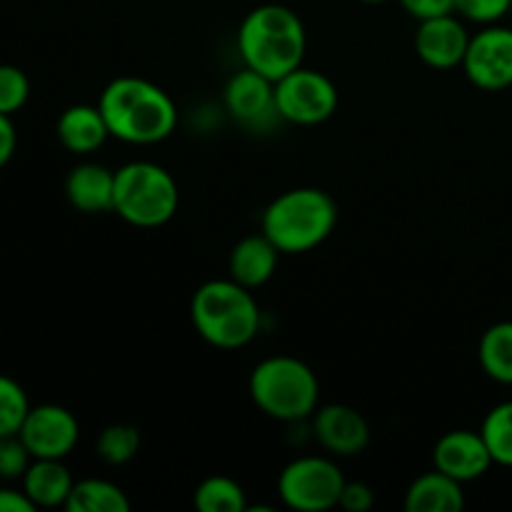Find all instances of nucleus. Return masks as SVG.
<instances>
[{
  "label": "nucleus",
  "instance_id": "nucleus-16",
  "mask_svg": "<svg viewBox=\"0 0 512 512\" xmlns=\"http://www.w3.org/2000/svg\"><path fill=\"white\" fill-rule=\"evenodd\" d=\"M55 135L68 153L90 155L103 148L110 130L98 105H70L60 113Z\"/></svg>",
  "mask_w": 512,
  "mask_h": 512
},
{
  "label": "nucleus",
  "instance_id": "nucleus-33",
  "mask_svg": "<svg viewBox=\"0 0 512 512\" xmlns=\"http://www.w3.org/2000/svg\"><path fill=\"white\" fill-rule=\"evenodd\" d=\"M360 3H368V5H380V3H388V0H360Z\"/></svg>",
  "mask_w": 512,
  "mask_h": 512
},
{
  "label": "nucleus",
  "instance_id": "nucleus-29",
  "mask_svg": "<svg viewBox=\"0 0 512 512\" xmlns=\"http://www.w3.org/2000/svg\"><path fill=\"white\" fill-rule=\"evenodd\" d=\"M338 508L348 512H368L375 508V493L368 483H348L345 480L343 495H340Z\"/></svg>",
  "mask_w": 512,
  "mask_h": 512
},
{
  "label": "nucleus",
  "instance_id": "nucleus-19",
  "mask_svg": "<svg viewBox=\"0 0 512 512\" xmlns=\"http://www.w3.org/2000/svg\"><path fill=\"white\" fill-rule=\"evenodd\" d=\"M75 480L63 460L38 458L23 475V490L35 508H58L68 503Z\"/></svg>",
  "mask_w": 512,
  "mask_h": 512
},
{
  "label": "nucleus",
  "instance_id": "nucleus-7",
  "mask_svg": "<svg viewBox=\"0 0 512 512\" xmlns=\"http://www.w3.org/2000/svg\"><path fill=\"white\" fill-rule=\"evenodd\" d=\"M345 475L330 458L305 455L283 468L278 478L280 500L290 510L325 512L340 505Z\"/></svg>",
  "mask_w": 512,
  "mask_h": 512
},
{
  "label": "nucleus",
  "instance_id": "nucleus-15",
  "mask_svg": "<svg viewBox=\"0 0 512 512\" xmlns=\"http://www.w3.org/2000/svg\"><path fill=\"white\" fill-rule=\"evenodd\" d=\"M65 195L80 213H108L115 198V170L98 163L75 165L65 180Z\"/></svg>",
  "mask_w": 512,
  "mask_h": 512
},
{
  "label": "nucleus",
  "instance_id": "nucleus-5",
  "mask_svg": "<svg viewBox=\"0 0 512 512\" xmlns=\"http://www.w3.org/2000/svg\"><path fill=\"white\" fill-rule=\"evenodd\" d=\"M250 398L270 418L295 423L318 410L320 383L303 360L275 355L250 373Z\"/></svg>",
  "mask_w": 512,
  "mask_h": 512
},
{
  "label": "nucleus",
  "instance_id": "nucleus-2",
  "mask_svg": "<svg viewBox=\"0 0 512 512\" xmlns=\"http://www.w3.org/2000/svg\"><path fill=\"white\" fill-rule=\"evenodd\" d=\"M305 48L308 35L303 20L285 5H258L238 28V53L245 68L258 70L273 83L303 65Z\"/></svg>",
  "mask_w": 512,
  "mask_h": 512
},
{
  "label": "nucleus",
  "instance_id": "nucleus-17",
  "mask_svg": "<svg viewBox=\"0 0 512 512\" xmlns=\"http://www.w3.org/2000/svg\"><path fill=\"white\" fill-rule=\"evenodd\" d=\"M278 258L280 250L275 248L273 240H270L268 235H248V238L240 240L233 248V253H230V278H233L235 283L245 285L248 290L260 288V285H265L275 275Z\"/></svg>",
  "mask_w": 512,
  "mask_h": 512
},
{
  "label": "nucleus",
  "instance_id": "nucleus-14",
  "mask_svg": "<svg viewBox=\"0 0 512 512\" xmlns=\"http://www.w3.org/2000/svg\"><path fill=\"white\" fill-rule=\"evenodd\" d=\"M225 108L235 120L255 125L275 110V83L253 68H243L225 85Z\"/></svg>",
  "mask_w": 512,
  "mask_h": 512
},
{
  "label": "nucleus",
  "instance_id": "nucleus-10",
  "mask_svg": "<svg viewBox=\"0 0 512 512\" xmlns=\"http://www.w3.org/2000/svg\"><path fill=\"white\" fill-rule=\"evenodd\" d=\"M18 435L33 460H63L78 445L80 425L63 405H38V408H30Z\"/></svg>",
  "mask_w": 512,
  "mask_h": 512
},
{
  "label": "nucleus",
  "instance_id": "nucleus-18",
  "mask_svg": "<svg viewBox=\"0 0 512 512\" xmlns=\"http://www.w3.org/2000/svg\"><path fill=\"white\" fill-rule=\"evenodd\" d=\"M463 508V483L438 468L415 478L405 493V510L408 512H460Z\"/></svg>",
  "mask_w": 512,
  "mask_h": 512
},
{
  "label": "nucleus",
  "instance_id": "nucleus-23",
  "mask_svg": "<svg viewBox=\"0 0 512 512\" xmlns=\"http://www.w3.org/2000/svg\"><path fill=\"white\" fill-rule=\"evenodd\" d=\"M480 435L493 455V463L512 468V400L498 403L485 415Z\"/></svg>",
  "mask_w": 512,
  "mask_h": 512
},
{
  "label": "nucleus",
  "instance_id": "nucleus-30",
  "mask_svg": "<svg viewBox=\"0 0 512 512\" xmlns=\"http://www.w3.org/2000/svg\"><path fill=\"white\" fill-rule=\"evenodd\" d=\"M400 3H403V8L408 10L415 20L455 13V0H400Z\"/></svg>",
  "mask_w": 512,
  "mask_h": 512
},
{
  "label": "nucleus",
  "instance_id": "nucleus-21",
  "mask_svg": "<svg viewBox=\"0 0 512 512\" xmlns=\"http://www.w3.org/2000/svg\"><path fill=\"white\" fill-rule=\"evenodd\" d=\"M68 512H128L130 500L123 493V488H118L110 480H78L70 490V498L65 503Z\"/></svg>",
  "mask_w": 512,
  "mask_h": 512
},
{
  "label": "nucleus",
  "instance_id": "nucleus-31",
  "mask_svg": "<svg viewBox=\"0 0 512 512\" xmlns=\"http://www.w3.org/2000/svg\"><path fill=\"white\" fill-rule=\"evenodd\" d=\"M15 145H18V133H15L13 120H10V115L0 113V170L10 163Z\"/></svg>",
  "mask_w": 512,
  "mask_h": 512
},
{
  "label": "nucleus",
  "instance_id": "nucleus-32",
  "mask_svg": "<svg viewBox=\"0 0 512 512\" xmlns=\"http://www.w3.org/2000/svg\"><path fill=\"white\" fill-rule=\"evenodd\" d=\"M38 510L33 500L25 495V490L0 488V512H33Z\"/></svg>",
  "mask_w": 512,
  "mask_h": 512
},
{
  "label": "nucleus",
  "instance_id": "nucleus-4",
  "mask_svg": "<svg viewBox=\"0 0 512 512\" xmlns=\"http://www.w3.org/2000/svg\"><path fill=\"white\" fill-rule=\"evenodd\" d=\"M338 225V203L320 188H293L278 195L263 213V233L285 255L308 253L330 238Z\"/></svg>",
  "mask_w": 512,
  "mask_h": 512
},
{
  "label": "nucleus",
  "instance_id": "nucleus-28",
  "mask_svg": "<svg viewBox=\"0 0 512 512\" xmlns=\"http://www.w3.org/2000/svg\"><path fill=\"white\" fill-rule=\"evenodd\" d=\"M512 0H455V13L478 25H495L510 13Z\"/></svg>",
  "mask_w": 512,
  "mask_h": 512
},
{
  "label": "nucleus",
  "instance_id": "nucleus-6",
  "mask_svg": "<svg viewBox=\"0 0 512 512\" xmlns=\"http://www.w3.org/2000/svg\"><path fill=\"white\" fill-rule=\"evenodd\" d=\"M180 193L173 175L150 160L115 170L113 210L135 228H160L178 213Z\"/></svg>",
  "mask_w": 512,
  "mask_h": 512
},
{
  "label": "nucleus",
  "instance_id": "nucleus-20",
  "mask_svg": "<svg viewBox=\"0 0 512 512\" xmlns=\"http://www.w3.org/2000/svg\"><path fill=\"white\" fill-rule=\"evenodd\" d=\"M480 368L490 380L512 385V320L490 325L478 343Z\"/></svg>",
  "mask_w": 512,
  "mask_h": 512
},
{
  "label": "nucleus",
  "instance_id": "nucleus-27",
  "mask_svg": "<svg viewBox=\"0 0 512 512\" xmlns=\"http://www.w3.org/2000/svg\"><path fill=\"white\" fill-rule=\"evenodd\" d=\"M30 463H33V455L25 448L20 435L0 438V480H23Z\"/></svg>",
  "mask_w": 512,
  "mask_h": 512
},
{
  "label": "nucleus",
  "instance_id": "nucleus-22",
  "mask_svg": "<svg viewBox=\"0 0 512 512\" xmlns=\"http://www.w3.org/2000/svg\"><path fill=\"white\" fill-rule=\"evenodd\" d=\"M195 508L200 512H245L248 510V498H245L243 485L235 483L225 475H213L205 478L195 488L193 495Z\"/></svg>",
  "mask_w": 512,
  "mask_h": 512
},
{
  "label": "nucleus",
  "instance_id": "nucleus-11",
  "mask_svg": "<svg viewBox=\"0 0 512 512\" xmlns=\"http://www.w3.org/2000/svg\"><path fill=\"white\" fill-rule=\"evenodd\" d=\"M468 45V30H465L460 15L455 13L420 20L418 33H415V50H418L420 60L435 70H450L463 65Z\"/></svg>",
  "mask_w": 512,
  "mask_h": 512
},
{
  "label": "nucleus",
  "instance_id": "nucleus-8",
  "mask_svg": "<svg viewBox=\"0 0 512 512\" xmlns=\"http://www.w3.org/2000/svg\"><path fill=\"white\" fill-rule=\"evenodd\" d=\"M338 88L325 73L295 68L275 83V110L295 125H320L338 110Z\"/></svg>",
  "mask_w": 512,
  "mask_h": 512
},
{
  "label": "nucleus",
  "instance_id": "nucleus-24",
  "mask_svg": "<svg viewBox=\"0 0 512 512\" xmlns=\"http://www.w3.org/2000/svg\"><path fill=\"white\" fill-rule=\"evenodd\" d=\"M140 450V430L133 425L115 423L100 433L95 443V453L108 465H125L138 455Z\"/></svg>",
  "mask_w": 512,
  "mask_h": 512
},
{
  "label": "nucleus",
  "instance_id": "nucleus-26",
  "mask_svg": "<svg viewBox=\"0 0 512 512\" xmlns=\"http://www.w3.org/2000/svg\"><path fill=\"white\" fill-rule=\"evenodd\" d=\"M30 80L15 65H0V113L13 115L28 103Z\"/></svg>",
  "mask_w": 512,
  "mask_h": 512
},
{
  "label": "nucleus",
  "instance_id": "nucleus-1",
  "mask_svg": "<svg viewBox=\"0 0 512 512\" xmlns=\"http://www.w3.org/2000/svg\"><path fill=\"white\" fill-rule=\"evenodd\" d=\"M113 138L130 145H153L170 138L178 125V105L160 85L135 75L110 80L98 103Z\"/></svg>",
  "mask_w": 512,
  "mask_h": 512
},
{
  "label": "nucleus",
  "instance_id": "nucleus-25",
  "mask_svg": "<svg viewBox=\"0 0 512 512\" xmlns=\"http://www.w3.org/2000/svg\"><path fill=\"white\" fill-rule=\"evenodd\" d=\"M30 413L28 393L18 380L0 375V438L18 435Z\"/></svg>",
  "mask_w": 512,
  "mask_h": 512
},
{
  "label": "nucleus",
  "instance_id": "nucleus-9",
  "mask_svg": "<svg viewBox=\"0 0 512 512\" xmlns=\"http://www.w3.org/2000/svg\"><path fill=\"white\" fill-rule=\"evenodd\" d=\"M463 70L470 83L488 93H498L512 85V28L485 25L478 35H470Z\"/></svg>",
  "mask_w": 512,
  "mask_h": 512
},
{
  "label": "nucleus",
  "instance_id": "nucleus-3",
  "mask_svg": "<svg viewBox=\"0 0 512 512\" xmlns=\"http://www.w3.org/2000/svg\"><path fill=\"white\" fill-rule=\"evenodd\" d=\"M190 318L205 343L220 350L245 348L260 330V308L245 285L208 280L190 300Z\"/></svg>",
  "mask_w": 512,
  "mask_h": 512
},
{
  "label": "nucleus",
  "instance_id": "nucleus-12",
  "mask_svg": "<svg viewBox=\"0 0 512 512\" xmlns=\"http://www.w3.org/2000/svg\"><path fill=\"white\" fill-rule=\"evenodd\" d=\"M315 440L328 450L330 455L350 458L360 455L370 443V425L350 405H325L313 413Z\"/></svg>",
  "mask_w": 512,
  "mask_h": 512
},
{
  "label": "nucleus",
  "instance_id": "nucleus-13",
  "mask_svg": "<svg viewBox=\"0 0 512 512\" xmlns=\"http://www.w3.org/2000/svg\"><path fill=\"white\" fill-rule=\"evenodd\" d=\"M435 468L443 470L450 478L460 480V483H470V480L483 478L490 470L493 455H490L488 445H485L480 430H450L443 438L435 443L433 450Z\"/></svg>",
  "mask_w": 512,
  "mask_h": 512
}]
</instances>
